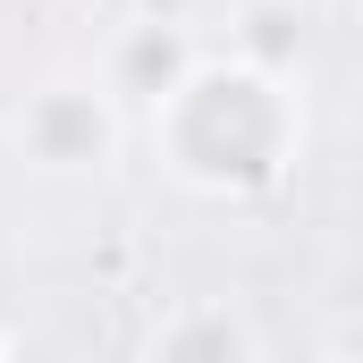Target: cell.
<instances>
[{
	"instance_id": "7a4b0ae2",
	"label": "cell",
	"mask_w": 363,
	"mask_h": 363,
	"mask_svg": "<svg viewBox=\"0 0 363 363\" xmlns=\"http://www.w3.org/2000/svg\"><path fill=\"white\" fill-rule=\"evenodd\" d=\"M110 144H118V118H110V101L93 85H43V93H26V110H17V152L34 169L77 178V169L110 161Z\"/></svg>"
},
{
	"instance_id": "6da1fadb",
	"label": "cell",
	"mask_w": 363,
	"mask_h": 363,
	"mask_svg": "<svg viewBox=\"0 0 363 363\" xmlns=\"http://www.w3.org/2000/svg\"><path fill=\"white\" fill-rule=\"evenodd\" d=\"M152 127L169 135V169L203 194H254L287 169L296 144V101L271 68L237 60V68H186L178 93L152 110Z\"/></svg>"
}]
</instances>
